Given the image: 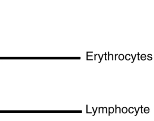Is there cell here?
Wrapping results in <instances>:
<instances>
[]
</instances>
